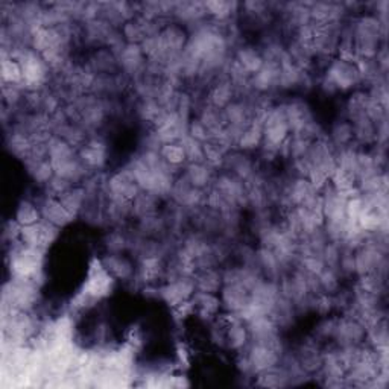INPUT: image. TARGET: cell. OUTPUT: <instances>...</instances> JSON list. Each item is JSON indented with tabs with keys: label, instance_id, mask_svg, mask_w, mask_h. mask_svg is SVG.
I'll return each mask as SVG.
<instances>
[{
	"label": "cell",
	"instance_id": "obj_1",
	"mask_svg": "<svg viewBox=\"0 0 389 389\" xmlns=\"http://www.w3.org/2000/svg\"><path fill=\"white\" fill-rule=\"evenodd\" d=\"M39 206L41 210V218L58 228L69 225L73 220V218H75L72 213H69L66 209H64L58 198L46 197L41 202H39Z\"/></svg>",
	"mask_w": 389,
	"mask_h": 389
},
{
	"label": "cell",
	"instance_id": "obj_2",
	"mask_svg": "<svg viewBox=\"0 0 389 389\" xmlns=\"http://www.w3.org/2000/svg\"><path fill=\"white\" fill-rule=\"evenodd\" d=\"M18 224H20L22 227H27V225H32V224H37V222L41 220V210H40V206L34 201H29V199H23L20 201V204H18L17 207V211H15V218H14Z\"/></svg>",
	"mask_w": 389,
	"mask_h": 389
}]
</instances>
